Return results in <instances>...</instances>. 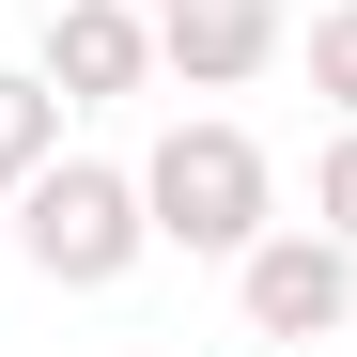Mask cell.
<instances>
[{"instance_id": "obj_1", "label": "cell", "mask_w": 357, "mask_h": 357, "mask_svg": "<svg viewBox=\"0 0 357 357\" xmlns=\"http://www.w3.org/2000/svg\"><path fill=\"white\" fill-rule=\"evenodd\" d=\"M140 218H155V249H202V264H233V249L280 218V171H264V140H249V125L187 109V125L140 155Z\"/></svg>"}, {"instance_id": "obj_2", "label": "cell", "mask_w": 357, "mask_h": 357, "mask_svg": "<svg viewBox=\"0 0 357 357\" xmlns=\"http://www.w3.org/2000/svg\"><path fill=\"white\" fill-rule=\"evenodd\" d=\"M16 249H31V280L109 295V280L155 249V218H140V171H109V155H47L31 187H16Z\"/></svg>"}, {"instance_id": "obj_3", "label": "cell", "mask_w": 357, "mask_h": 357, "mask_svg": "<svg viewBox=\"0 0 357 357\" xmlns=\"http://www.w3.org/2000/svg\"><path fill=\"white\" fill-rule=\"evenodd\" d=\"M233 295H249L264 342H342V326H357V249H342L326 218H295V233L264 218L249 249H233Z\"/></svg>"}, {"instance_id": "obj_4", "label": "cell", "mask_w": 357, "mask_h": 357, "mask_svg": "<svg viewBox=\"0 0 357 357\" xmlns=\"http://www.w3.org/2000/svg\"><path fill=\"white\" fill-rule=\"evenodd\" d=\"M31 78L63 93V109L140 93V78H155V0H47V47H31Z\"/></svg>"}, {"instance_id": "obj_5", "label": "cell", "mask_w": 357, "mask_h": 357, "mask_svg": "<svg viewBox=\"0 0 357 357\" xmlns=\"http://www.w3.org/2000/svg\"><path fill=\"white\" fill-rule=\"evenodd\" d=\"M280 47H295L280 0H155V78H187V93H249Z\"/></svg>"}, {"instance_id": "obj_6", "label": "cell", "mask_w": 357, "mask_h": 357, "mask_svg": "<svg viewBox=\"0 0 357 357\" xmlns=\"http://www.w3.org/2000/svg\"><path fill=\"white\" fill-rule=\"evenodd\" d=\"M47 155H63V93H47L31 63H0V202H16Z\"/></svg>"}, {"instance_id": "obj_7", "label": "cell", "mask_w": 357, "mask_h": 357, "mask_svg": "<svg viewBox=\"0 0 357 357\" xmlns=\"http://www.w3.org/2000/svg\"><path fill=\"white\" fill-rule=\"evenodd\" d=\"M311 93L357 125V0H326V16H311Z\"/></svg>"}, {"instance_id": "obj_8", "label": "cell", "mask_w": 357, "mask_h": 357, "mask_svg": "<svg viewBox=\"0 0 357 357\" xmlns=\"http://www.w3.org/2000/svg\"><path fill=\"white\" fill-rule=\"evenodd\" d=\"M311 218H326V233H342V249H357V125H342V140L311 155Z\"/></svg>"}, {"instance_id": "obj_9", "label": "cell", "mask_w": 357, "mask_h": 357, "mask_svg": "<svg viewBox=\"0 0 357 357\" xmlns=\"http://www.w3.org/2000/svg\"><path fill=\"white\" fill-rule=\"evenodd\" d=\"M155 357H187V342H155Z\"/></svg>"}]
</instances>
